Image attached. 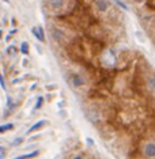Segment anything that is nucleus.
I'll return each instance as SVG.
<instances>
[{"label": "nucleus", "instance_id": "nucleus-1", "mask_svg": "<svg viewBox=\"0 0 155 159\" xmlns=\"http://www.w3.org/2000/svg\"><path fill=\"white\" fill-rule=\"evenodd\" d=\"M65 2H67V0H48V6L53 12L60 14V12L65 8Z\"/></svg>", "mask_w": 155, "mask_h": 159}, {"label": "nucleus", "instance_id": "nucleus-2", "mask_svg": "<svg viewBox=\"0 0 155 159\" xmlns=\"http://www.w3.org/2000/svg\"><path fill=\"white\" fill-rule=\"evenodd\" d=\"M71 83L74 87H82V86H84L86 84V82H84V79H83V76H80V75H78V74H74L71 76Z\"/></svg>", "mask_w": 155, "mask_h": 159}, {"label": "nucleus", "instance_id": "nucleus-3", "mask_svg": "<svg viewBox=\"0 0 155 159\" xmlns=\"http://www.w3.org/2000/svg\"><path fill=\"white\" fill-rule=\"evenodd\" d=\"M144 155L148 158H154L155 157V145L153 142H148L144 144Z\"/></svg>", "mask_w": 155, "mask_h": 159}, {"label": "nucleus", "instance_id": "nucleus-4", "mask_svg": "<svg viewBox=\"0 0 155 159\" xmlns=\"http://www.w3.org/2000/svg\"><path fill=\"white\" fill-rule=\"evenodd\" d=\"M95 4H97V8L101 12H105L109 10V3H107L106 0H97Z\"/></svg>", "mask_w": 155, "mask_h": 159}, {"label": "nucleus", "instance_id": "nucleus-5", "mask_svg": "<svg viewBox=\"0 0 155 159\" xmlns=\"http://www.w3.org/2000/svg\"><path fill=\"white\" fill-rule=\"evenodd\" d=\"M31 31H33V34L36 36L38 40L41 41V42H44L45 41V37H44V31H42V29L41 27H33L31 29Z\"/></svg>", "mask_w": 155, "mask_h": 159}, {"label": "nucleus", "instance_id": "nucleus-6", "mask_svg": "<svg viewBox=\"0 0 155 159\" xmlns=\"http://www.w3.org/2000/svg\"><path fill=\"white\" fill-rule=\"evenodd\" d=\"M45 124H46V121H45V120H40L38 122H37V124H34V125L31 126V128L29 129V131H27V133H33V132L38 131V129H40V128H42V126L45 125Z\"/></svg>", "mask_w": 155, "mask_h": 159}, {"label": "nucleus", "instance_id": "nucleus-7", "mask_svg": "<svg viewBox=\"0 0 155 159\" xmlns=\"http://www.w3.org/2000/svg\"><path fill=\"white\" fill-rule=\"evenodd\" d=\"M40 152L38 151H31L30 154H26V155H21V157H18V158H14V159H30V158H36L37 155H38Z\"/></svg>", "mask_w": 155, "mask_h": 159}, {"label": "nucleus", "instance_id": "nucleus-8", "mask_svg": "<svg viewBox=\"0 0 155 159\" xmlns=\"http://www.w3.org/2000/svg\"><path fill=\"white\" fill-rule=\"evenodd\" d=\"M21 52L23 53V55H29V44H27V42H22Z\"/></svg>", "mask_w": 155, "mask_h": 159}, {"label": "nucleus", "instance_id": "nucleus-9", "mask_svg": "<svg viewBox=\"0 0 155 159\" xmlns=\"http://www.w3.org/2000/svg\"><path fill=\"white\" fill-rule=\"evenodd\" d=\"M14 128V125L12 124H6V125H0V133L6 132V131H10V129Z\"/></svg>", "mask_w": 155, "mask_h": 159}, {"label": "nucleus", "instance_id": "nucleus-10", "mask_svg": "<svg viewBox=\"0 0 155 159\" xmlns=\"http://www.w3.org/2000/svg\"><path fill=\"white\" fill-rule=\"evenodd\" d=\"M15 52H17V49H15L14 46H10V48L7 49V53H8L10 56H14V55H15Z\"/></svg>", "mask_w": 155, "mask_h": 159}, {"label": "nucleus", "instance_id": "nucleus-11", "mask_svg": "<svg viewBox=\"0 0 155 159\" xmlns=\"http://www.w3.org/2000/svg\"><path fill=\"white\" fill-rule=\"evenodd\" d=\"M42 99H44V98L42 97H40L38 98V101H37V105H36V107H34V109H40V107H41V105H42Z\"/></svg>", "mask_w": 155, "mask_h": 159}, {"label": "nucleus", "instance_id": "nucleus-12", "mask_svg": "<svg viewBox=\"0 0 155 159\" xmlns=\"http://www.w3.org/2000/svg\"><path fill=\"white\" fill-rule=\"evenodd\" d=\"M116 3L120 6V7H122V8H124V10H128V7H126V6L124 4V3H121V2H120V0H116Z\"/></svg>", "mask_w": 155, "mask_h": 159}, {"label": "nucleus", "instance_id": "nucleus-13", "mask_svg": "<svg viewBox=\"0 0 155 159\" xmlns=\"http://www.w3.org/2000/svg\"><path fill=\"white\" fill-rule=\"evenodd\" d=\"M0 86H2L3 88H6V83H4V80H3V76H2V74H0Z\"/></svg>", "mask_w": 155, "mask_h": 159}, {"label": "nucleus", "instance_id": "nucleus-14", "mask_svg": "<svg viewBox=\"0 0 155 159\" xmlns=\"http://www.w3.org/2000/svg\"><path fill=\"white\" fill-rule=\"evenodd\" d=\"M22 140H23V139H17V140H15L14 143H12V144H14V145H19Z\"/></svg>", "mask_w": 155, "mask_h": 159}, {"label": "nucleus", "instance_id": "nucleus-15", "mask_svg": "<svg viewBox=\"0 0 155 159\" xmlns=\"http://www.w3.org/2000/svg\"><path fill=\"white\" fill-rule=\"evenodd\" d=\"M134 2H136V3H143L144 0H134Z\"/></svg>", "mask_w": 155, "mask_h": 159}, {"label": "nucleus", "instance_id": "nucleus-16", "mask_svg": "<svg viewBox=\"0 0 155 159\" xmlns=\"http://www.w3.org/2000/svg\"><path fill=\"white\" fill-rule=\"evenodd\" d=\"M74 159H83V158H82V157H76V158H74Z\"/></svg>", "mask_w": 155, "mask_h": 159}, {"label": "nucleus", "instance_id": "nucleus-17", "mask_svg": "<svg viewBox=\"0 0 155 159\" xmlns=\"http://www.w3.org/2000/svg\"><path fill=\"white\" fill-rule=\"evenodd\" d=\"M0 38H2V30H0Z\"/></svg>", "mask_w": 155, "mask_h": 159}]
</instances>
